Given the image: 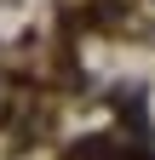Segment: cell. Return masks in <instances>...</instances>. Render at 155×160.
<instances>
[{"label": "cell", "instance_id": "6da1fadb", "mask_svg": "<svg viewBox=\"0 0 155 160\" xmlns=\"http://www.w3.org/2000/svg\"><path fill=\"white\" fill-rule=\"evenodd\" d=\"M63 160H138L132 149H121L115 137H81V143H69Z\"/></svg>", "mask_w": 155, "mask_h": 160}]
</instances>
